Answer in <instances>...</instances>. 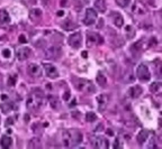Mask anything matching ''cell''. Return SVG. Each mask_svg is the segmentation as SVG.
<instances>
[{"label":"cell","instance_id":"26","mask_svg":"<svg viewBox=\"0 0 162 149\" xmlns=\"http://www.w3.org/2000/svg\"><path fill=\"white\" fill-rule=\"evenodd\" d=\"M125 30H126V36H127V38H133V37H134L135 31L132 26H127L125 28Z\"/></svg>","mask_w":162,"mask_h":149},{"label":"cell","instance_id":"28","mask_svg":"<svg viewBox=\"0 0 162 149\" xmlns=\"http://www.w3.org/2000/svg\"><path fill=\"white\" fill-rule=\"evenodd\" d=\"M155 72H157V75L159 76L160 79H162V63L161 62L155 63Z\"/></svg>","mask_w":162,"mask_h":149},{"label":"cell","instance_id":"22","mask_svg":"<svg viewBox=\"0 0 162 149\" xmlns=\"http://www.w3.org/2000/svg\"><path fill=\"white\" fill-rule=\"evenodd\" d=\"M114 24L116 27H122L124 24V19L122 17V15L120 14H116L114 16Z\"/></svg>","mask_w":162,"mask_h":149},{"label":"cell","instance_id":"19","mask_svg":"<svg viewBox=\"0 0 162 149\" xmlns=\"http://www.w3.org/2000/svg\"><path fill=\"white\" fill-rule=\"evenodd\" d=\"M0 23L1 24H9L10 23V16L5 9L0 10Z\"/></svg>","mask_w":162,"mask_h":149},{"label":"cell","instance_id":"1","mask_svg":"<svg viewBox=\"0 0 162 149\" xmlns=\"http://www.w3.org/2000/svg\"><path fill=\"white\" fill-rule=\"evenodd\" d=\"M62 140H63L64 147L71 148V147H76L82 142V140H84V135L77 129H70L63 132Z\"/></svg>","mask_w":162,"mask_h":149},{"label":"cell","instance_id":"27","mask_svg":"<svg viewBox=\"0 0 162 149\" xmlns=\"http://www.w3.org/2000/svg\"><path fill=\"white\" fill-rule=\"evenodd\" d=\"M86 120L88 121V122H94V121L97 120V115L94 112H88L86 114Z\"/></svg>","mask_w":162,"mask_h":149},{"label":"cell","instance_id":"5","mask_svg":"<svg viewBox=\"0 0 162 149\" xmlns=\"http://www.w3.org/2000/svg\"><path fill=\"white\" fill-rule=\"evenodd\" d=\"M97 12H96L95 9L92 8H88L86 10V15H84V24L87 26L92 25V24H95V21L97 20Z\"/></svg>","mask_w":162,"mask_h":149},{"label":"cell","instance_id":"6","mask_svg":"<svg viewBox=\"0 0 162 149\" xmlns=\"http://www.w3.org/2000/svg\"><path fill=\"white\" fill-rule=\"evenodd\" d=\"M82 44V35L81 33H73L69 37V45L73 48H80Z\"/></svg>","mask_w":162,"mask_h":149},{"label":"cell","instance_id":"3","mask_svg":"<svg viewBox=\"0 0 162 149\" xmlns=\"http://www.w3.org/2000/svg\"><path fill=\"white\" fill-rule=\"evenodd\" d=\"M136 76L137 79L142 82H148L151 79V73L149 71L148 66L145 64H140L136 68Z\"/></svg>","mask_w":162,"mask_h":149},{"label":"cell","instance_id":"11","mask_svg":"<svg viewBox=\"0 0 162 149\" xmlns=\"http://www.w3.org/2000/svg\"><path fill=\"white\" fill-rule=\"evenodd\" d=\"M132 12H134L135 15H140V16H142V15H145L146 12H148V9H146V7L144 6L141 1H135L134 6L132 8Z\"/></svg>","mask_w":162,"mask_h":149},{"label":"cell","instance_id":"21","mask_svg":"<svg viewBox=\"0 0 162 149\" xmlns=\"http://www.w3.org/2000/svg\"><path fill=\"white\" fill-rule=\"evenodd\" d=\"M95 7L97 9L98 12H106V2H105V0H96L95 1Z\"/></svg>","mask_w":162,"mask_h":149},{"label":"cell","instance_id":"24","mask_svg":"<svg viewBox=\"0 0 162 149\" xmlns=\"http://www.w3.org/2000/svg\"><path fill=\"white\" fill-rule=\"evenodd\" d=\"M97 83L100 86H103V87H105L106 86V84H107V79L105 77V75L104 74H101V73H99L97 75Z\"/></svg>","mask_w":162,"mask_h":149},{"label":"cell","instance_id":"39","mask_svg":"<svg viewBox=\"0 0 162 149\" xmlns=\"http://www.w3.org/2000/svg\"><path fill=\"white\" fill-rule=\"evenodd\" d=\"M0 122H1V120H0Z\"/></svg>","mask_w":162,"mask_h":149},{"label":"cell","instance_id":"34","mask_svg":"<svg viewBox=\"0 0 162 149\" xmlns=\"http://www.w3.org/2000/svg\"><path fill=\"white\" fill-rule=\"evenodd\" d=\"M113 147H114V148H117V147H122V145H120V143H119V141H118V139H117V140H116V142L114 143V146H113Z\"/></svg>","mask_w":162,"mask_h":149},{"label":"cell","instance_id":"30","mask_svg":"<svg viewBox=\"0 0 162 149\" xmlns=\"http://www.w3.org/2000/svg\"><path fill=\"white\" fill-rule=\"evenodd\" d=\"M3 56L5 57V58H10V56H11V52H10V49L9 48H5V49H3Z\"/></svg>","mask_w":162,"mask_h":149},{"label":"cell","instance_id":"33","mask_svg":"<svg viewBox=\"0 0 162 149\" xmlns=\"http://www.w3.org/2000/svg\"><path fill=\"white\" fill-rule=\"evenodd\" d=\"M19 43H23V44H24V43H26V38H25V36H24V35H20V36H19Z\"/></svg>","mask_w":162,"mask_h":149},{"label":"cell","instance_id":"16","mask_svg":"<svg viewBox=\"0 0 162 149\" xmlns=\"http://www.w3.org/2000/svg\"><path fill=\"white\" fill-rule=\"evenodd\" d=\"M149 135H150V133H149L148 130H141V131L139 132L137 137H136L137 142L140 143V145H144V143H145V141L148 140Z\"/></svg>","mask_w":162,"mask_h":149},{"label":"cell","instance_id":"18","mask_svg":"<svg viewBox=\"0 0 162 149\" xmlns=\"http://www.w3.org/2000/svg\"><path fill=\"white\" fill-rule=\"evenodd\" d=\"M13 145V139H11L9 136H3L1 139H0V146L3 147V148L7 149Z\"/></svg>","mask_w":162,"mask_h":149},{"label":"cell","instance_id":"13","mask_svg":"<svg viewBox=\"0 0 162 149\" xmlns=\"http://www.w3.org/2000/svg\"><path fill=\"white\" fill-rule=\"evenodd\" d=\"M45 54H46V56L48 58H58L61 55V49L59 47H56V46H52V47L48 48Z\"/></svg>","mask_w":162,"mask_h":149},{"label":"cell","instance_id":"10","mask_svg":"<svg viewBox=\"0 0 162 149\" xmlns=\"http://www.w3.org/2000/svg\"><path fill=\"white\" fill-rule=\"evenodd\" d=\"M87 38H88V44L89 45H99V44H103L104 38L100 36V35L95 34V33H88L87 35Z\"/></svg>","mask_w":162,"mask_h":149},{"label":"cell","instance_id":"32","mask_svg":"<svg viewBox=\"0 0 162 149\" xmlns=\"http://www.w3.org/2000/svg\"><path fill=\"white\" fill-rule=\"evenodd\" d=\"M69 98H70V92H69V91H67V92L63 94V99H64V100H68Z\"/></svg>","mask_w":162,"mask_h":149},{"label":"cell","instance_id":"12","mask_svg":"<svg viewBox=\"0 0 162 149\" xmlns=\"http://www.w3.org/2000/svg\"><path fill=\"white\" fill-rule=\"evenodd\" d=\"M97 102H98V109L99 111H105L107 108V104H108V98H107L106 94H100V95L97 96Z\"/></svg>","mask_w":162,"mask_h":149},{"label":"cell","instance_id":"17","mask_svg":"<svg viewBox=\"0 0 162 149\" xmlns=\"http://www.w3.org/2000/svg\"><path fill=\"white\" fill-rule=\"evenodd\" d=\"M29 18H31V20H33L34 23L38 21V20L42 18V12H41V9H32L31 12H29Z\"/></svg>","mask_w":162,"mask_h":149},{"label":"cell","instance_id":"20","mask_svg":"<svg viewBox=\"0 0 162 149\" xmlns=\"http://www.w3.org/2000/svg\"><path fill=\"white\" fill-rule=\"evenodd\" d=\"M0 109H1V111L3 113L7 114V113H9L11 110L14 109V105H13L11 102H3V103L0 104Z\"/></svg>","mask_w":162,"mask_h":149},{"label":"cell","instance_id":"7","mask_svg":"<svg viewBox=\"0 0 162 149\" xmlns=\"http://www.w3.org/2000/svg\"><path fill=\"white\" fill-rule=\"evenodd\" d=\"M43 66H44L45 73H46V75H48L50 79H56V77L59 76V72H58V70H56V68L53 64H51V63H44Z\"/></svg>","mask_w":162,"mask_h":149},{"label":"cell","instance_id":"4","mask_svg":"<svg viewBox=\"0 0 162 149\" xmlns=\"http://www.w3.org/2000/svg\"><path fill=\"white\" fill-rule=\"evenodd\" d=\"M92 147L97 149H107L109 147V141L103 136H95L91 140Z\"/></svg>","mask_w":162,"mask_h":149},{"label":"cell","instance_id":"25","mask_svg":"<svg viewBox=\"0 0 162 149\" xmlns=\"http://www.w3.org/2000/svg\"><path fill=\"white\" fill-rule=\"evenodd\" d=\"M62 27H63L65 30H71V29L73 28H77V25L74 23H72V21H70V20H67L65 23H63Z\"/></svg>","mask_w":162,"mask_h":149},{"label":"cell","instance_id":"38","mask_svg":"<svg viewBox=\"0 0 162 149\" xmlns=\"http://www.w3.org/2000/svg\"><path fill=\"white\" fill-rule=\"evenodd\" d=\"M82 55H84V57H87V53H86V52H84V54H82Z\"/></svg>","mask_w":162,"mask_h":149},{"label":"cell","instance_id":"31","mask_svg":"<svg viewBox=\"0 0 162 149\" xmlns=\"http://www.w3.org/2000/svg\"><path fill=\"white\" fill-rule=\"evenodd\" d=\"M15 81H16V80H15L14 76H10V77H9V80H8V85H9V86H14V85H15Z\"/></svg>","mask_w":162,"mask_h":149},{"label":"cell","instance_id":"8","mask_svg":"<svg viewBox=\"0 0 162 149\" xmlns=\"http://www.w3.org/2000/svg\"><path fill=\"white\" fill-rule=\"evenodd\" d=\"M27 72L33 77H39L42 75V68H41V66L38 64H35V63H32V64L28 65Z\"/></svg>","mask_w":162,"mask_h":149},{"label":"cell","instance_id":"36","mask_svg":"<svg viewBox=\"0 0 162 149\" xmlns=\"http://www.w3.org/2000/svg\"><path fill=\"white\" fill-rule=\"evenodd\" d=\"M63 15H64V12H62V10L58 12V16H59V17H61V16H63Z\"/></svg>","mask_w":162,"mask_h":149},{"label":"cell","instance_id":"37","mask_svg":"<svg viewBox=\"0 0 162 149\" xmlns=\"http://www.w3.org/2000/svg\"><path fill=\"white\" fill-rule=\"evenodd\" d=\"M107 135H109V136H113V135H114V132H113L112 131V130H107Z\"/></svg>","mask_w":162,"mask_h":149},{"label":"cell","instance_id":"2","mask_svg":"<svg viewBox=\"0 0 162 149\" xmlns=\"http://www.w3.org/2000/svg\"><path fill=\"white\" fill-rule=\"evenodd\" d=\"M43 102H44V95L41 91H35V92H32L29 94L27 99V108L28 109L33 110H38L39 108L42 107Z\"/></svg>","mask_w":162,"mask_h":149},{"label":"cell","instance_id":"14","mask_svg":"<svg viewBox=\"0 0 162 149\" xmlns=\"http://www.w3.org/2000/svg\"><path fill=\"white\" fill-rule=\"evenodd\" d=\"M150 91L154 95L162 96V83L161 82H154L150 85Z\"/></svg>","mask_w":162,"mask_h":149},{"label":"cell","instance_id":"15","mask_svg":"<svg viewBox=\"0 0 162 149\" xmlns=\"http://www.w3.org/2000/svg\"><path fill=\"white\" fill-rule=\"evenodd\" d=\"M143 93V89L140 86V85H136V86H132L129 90V95L133 99L139 98L140 95H142Z\"/></svg>","mask_w":162,"mask_h":149},{"label":"cell","instance_id":"35","mask_svg":"<svg viewBox=\"0 0 162 149\" xmlns=\"http://www.w3.org/2000/svg\"><path fill=\"white\" fill-rule=\"evenodd\" d=\"M14 123V122H13V119H8V120H7V126H9V124H13Z\"/></svg>","mask_w":162,"mask_h":149},{"label":"cell","instance_id":"29","mask_svg":"<svg viewBox=\"0 0 162 149\" xmlns=\"http://www.w3.org/2000/svg\"><path fill=\"white\" fill-rule=\"evenodd\" d=\"M129 2H131V0H116V3L122 8H125L126 6H129Z\"/></svg>","mask_w":162,"mask_h":149},{"label":"cell","instance_id":"23","mask_svg":"<svg viewBox=\"0 0 162 149\" xmlns=\"http://www.w3.org/2000/svg\"><path fill=\"white\" fill-rule=\"evenodd\" d=\"M28 147L32 149H35L37 148V147H41V142H39V139L38 138H33V139H31L29 140V142H28Z\"/></svg>","mask_w":162,"mask_h":149},{"label":"cell","instance_id":"9","mask_svg":"<svg viewBox=\"0 0 162 149\" xmlns=\"http://www.w3.org/2000/svg\"><path fill=\"white\" fill-rule=\"evenodd\" d=\"M31 54H32L31 48L20 47V48H18V49H17L16 56H17V58L19 59V61H25V59H27L28 57L31 56Z\"/></svg>","mask_w":162,"mask_h":149}]
</instances>
